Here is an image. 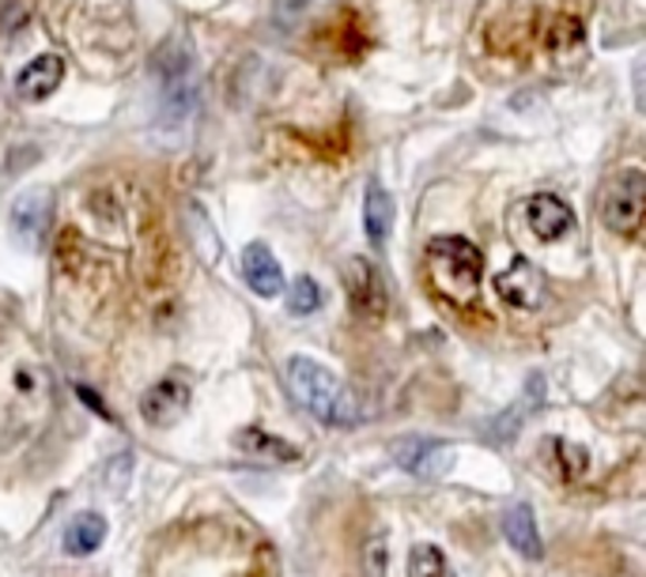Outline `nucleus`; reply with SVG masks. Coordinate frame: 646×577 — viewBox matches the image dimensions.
Here are the masks:
<instances>
[{"label":"nucleus","mask_w":646,"mask_h":577,"mask_svg":"<svg viewBox=\"0 0 646 577\" xmlns=\"http://www.w3.org/2000/svg\"><path fill=\"white\" fill-rule=\"evenodd\" d=\"M321 306V287L310 280V276H299L296 283H291V295H288V310L296 317H307L315 314Z\"/></svg>","instance_id":"obj_19"},{"label":"nucleus","mask_w":646,"mask_h":577,"mask_svg":"<svg viewBox=\"0 0 646 577\" xmlns=\"http://www.w3.org/2000/svg\"><path fill=\"white\" fill-rule=\"evenodd\" d=\"M646 216V175L643 170H624L609 181L602 197V219L613 235L635 238Z\"/></svg>","instance_id":"obj_3"},{"label":"nucleus","mask_w":646,"mask_h":577,"mask_svg":"<svg viewBox=\"0 0 646 577\" xmlns=\"http://www.w3.org/2000/svg\"><path fill=\"white\" fill-rule=\"evenodd\" d=\"M364 230L375 246H382L389 238V230H394V197H389L382 186H375V181H370L367 200H364Z\"/></svg>","instance_id":"obj_14"},{"label":"nucleus","mask_w":646,"mask_h":577,"mask_svg":"<svg viewBox=\"0 0 646 577\" xmlns=\"http://www.w3.org/2000/svg\"><path fill=\"white\" fill-rule=\"evenodd\" d=\"M61 80H64V61L57 53H42L31 64H23V72L16 80V94L23 102H42L61 88Z\"/></svg>","instance_id":"obj_10"},{"label":"nucleus","mask_w":646,"mask_h":577,"mask_svg":"<svg viewBox=\"0 0 646 577\" xmlns=\"http://www.w3.org/2000/svg\"><path fill=\"white\" fill-rule=\"evenodd\" d=\"M526 223L540 242H556V238H564L567 230H572L575 216L564 200L553 197V192H537V197H529V205H526Z\"/></svg>","instance_id":"obj_8"},{"label":"nucleus","mask_w":646,"mask_h":577,"mask_svg":"<svg viewBox=\"0 0 646 577\" xmlns=\"http://www.w3.org/2000/svg\"><path fill=\"white\" fill-rule=\"evenodd\" d=\"M345 291L348 302L364 321H382L386 317V283L378 276V268L364 261V257H351L345 265Z\"/></svg>","instance_id":"obj_4"},{"label":"nucleus","mask_w":646,"mask_h":577,"mask_svg":"<svg viewBox=\"0 0 646 577\" xmlns=\"http://www.w3.org/2000/svg\"><path fill=\"white\" fill-rule=\"evenodd\" d=\"M397 465L420 479H439L454 468V449L443 446V441L408 438L405 446H397Z\"/></svg>","instance_id":"obj_7"},{"label":"nucleus","mask_w":646,"mask_h":577,"mask_svg":"<svg viewBox=\"0 0 646 577\" xmlns=\"http://www.w3.org/2000/svg\"><path fill=\"white\" fill-rule=\"evenodd\" d=\"M102 540H107V521H102L99 514H80V517H72L69 533H64V551L91 555V551H99Z\"/></svg>","instance_id":"obj_15"},{"label":"nucleus","mask_w":646,"mask_h":577,"mask_svg":"<svg viewBox=\"0 0 646 577\" xmlns=\"http://www.w3.org/2000/svg\"><path fill=\"white\" fill-rule=\"evenodd\" d=\"M408 577H454V570L439 547L420 544V547H413V555H408Z\"/></svg>","instance_id":"obj_18"},{"label":"nucleus","mask_w":646,"mask_h":577,"mask_svg":"<svg viewBox=\"0 0 646 577\" xmlns=\"http://www.w3.org/2000/svg\"><path fill=\"white\" fill-rule=\"evenodd\" d=\"M140 411H145V419L151 427H175V422L189 411V385L178 378L156 381L145 392V400H140Z\"/></svg>","instance_id":"obj_6"},{"label":"nucleus","mask_w":646,"mask_h":577,"mask_svg":"<svg viewBox=\"0 0 646 577\" xmlns=\"http://www.w3.org/2000/svg\"><path fill=\"white\" fill-rule=\"evenodd\" d=\"M284 378H288V392L296 397L299 408L310 411L315 419L329 422V427H351L359 419V404L351 397V389H345L321 362L296 355V359H288Z\"/></svg>","instance_id":"obj_1"},{"label":"nucleus","mask_w":646,"mask_h":577,"mask_svg":"<svg viewBox=\"0 0 646 577\" xmlns=\"http://www.w3.org/2000/svg\"><path fill=\"white\" fill-rule=\"evenodd\" d=\"M235 446H239L246 457L258 460V465H296V460H299L296 446H288V441H280V438H272V435H265V430H258V427L239 430Z\"/></svg>","instance_id":"obj_12"},{"label":"nucleus","mask_w":646,"mask_h":577,"mask_svg":"<svg viewBox=\"0 0 646 577\" xmlns=\"http://www.w3.org/2000/svg\"><path fill=\"white\" fill-rule=\"evenodd\" d=\"M548 50L559 57L583 53V23L575 16H556L553 27H548Z\"/></svg>","instance_id":"obj_17"},{"label":"nucleus","mask_w":646,"mask_h":577,"mask_svg":"<svg viewBox=\"0 0 646 577\" xmlns=\"http://www.w3.org/2000/svg\"><path fill=\"white\" fill-rule=\"evenodd\" d=\"M548 454H556V468H559V479L564 484H578V479L586 476V468H590V454H586L583 446H575V441L567 438H556V441H545Z\"/></svg>","instance_id":"obj_16"},{"label":"nucleus","mask_w":646,"mask_h":577,"mask_svg":"<svg viewBox=\"0 0 646 577\" xmlns=\"http://www.w3.org/2000/svg\"><path fill=\"white\" fill-rule=\"evenodd\" d=\"M50 208H53V192L50 189H31L12 205V227L16 235L23 238V246H38L50 227Z\"/></svg>","instance_id":"obj_9"},{"label":"nucleus","mask_w":646,"mask_h":577,"mask_svg":"<svg viewBox=\"0 0 646 577\" xmlns=\"http://www.w3.org/2000/svg\"><path fill=\"white\" fill-rule=\"evenodd\" d=\"M427 276H431V291L439 298H446L450 306H469L480 291L484 253L469 238H435L427 246Z\"/></svg>","instance_id":"obj_2"},{"label":"nucleus","mask_w":646,"mask_h":577,"mask_svg":"<svg viewBox=\"0 0 646 577\" xmlns=\"http://www.w3.org/2000/svg\"><path fill=\"white\" fill-rule=\"evenodd\" d=\"M386 536H370L367 547H364V574L367 577H386Z\"/></svg>","instance_id":"obj_20"},{"label":"nucleus","mask_w":646,"mask_h":577,"mask_svg":"<svg viewBox=\"0 0 646 577\" xmlns=\"http://www.w3.org/2000/svg\"><path fill=\"white\" fill-rule=\"evenodd\" d=\"M545 291H548L545 276H540V268L529 265L526 257H518V261L496 280V295L507 306H515V310H537V306L545 302Z\"/></svg>","instance_id":"obj_5"},{"label":"nucleus","mask_w":646,"mask_h":577,"mask_svg":"<svg viewBox=\"0 0 646 577\" xmlns=\"http://www.w3.org/2000/svg\"><path fill=\"white\" fill-rule=\"evenodd\" d=\"M242 276L261 298H277L284 291V268L265 242H250L242 249Z\"/></svg>","instance_id":"obj_11"},{"label":"nucleus","mask_w":646,"mask_h":577,"mask_svg":"<svg viewBox=\"0 0 646 577\" xmlns=\"http://www.w3.org/2000/svg\"><path fill=\"white\" fill-rule=\"evenodd\" d=\"M307 4H310V0H277V12L291 19V16H299Z\"/></svg>","instance_id":"obj_21"},{"label":"nucleus","mask_w":646,"mask_h":577,"mask_svg":"<svg viewBox=\"0 0 646 577\" xmlns=\"http://www.w3.org/2000/svg\"><path fill=\"white\" fill-rule=\"evenodd\" d=\"M503 533H507L510 547L526 555V559H540V555H545V544H540V533H537V521H534V509H529L526 503L510 506L507 514H503Z\"/></svg>","instance_id":"obj_13"}]
</instances>
